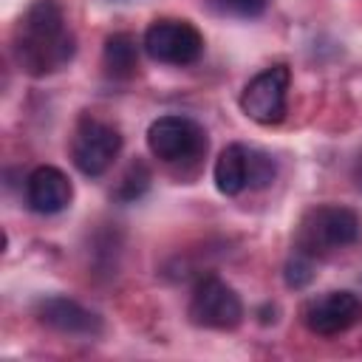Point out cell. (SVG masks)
I'll return each mask as SVG.
<instances>
[{
	"instance_id": "1",
	"label": "cell",
	"mask_w": 362,
	"mask_h": 362,
	"mask_svg": "<svg viewBox=\"0 0 362 362\" xmlns=\"http://www.w3.org/2000/svg\"><path fill=\"white\" fill-rule=\"evenodd\" d=\"M11 54L23 74L48 76L62 71L76 54V37L57 0H34L11 31Z\"/></svg>"
},
{
	"instance_id": "2",
	"label": "cell",
	"mask_w": 362,
	"mask_h": 362,
	"mask_svg": "<svg viewBox=\"0 0 362 362\" xmlns=\"http://www.w3.org/2000/svg\"><path fill=\"white\" fill-rule=\"evenodd\" d=\"M362 238V221L354 209L339 204H322L303 215L294 238V249L308 257H325L342 252Z\"/></svg>"
},
{
	"instance_id": "3",
	"label": "cell",
	"mask_w": 362,
	"mask_h": 362,
	"mask_svg": "<svg viewBox=\"0 0 362 362\" xmlns=\"http://www.w3.org/2000/svg\"><path fill=\"white\" fill-rule=\"evenodd\" d=\"M119 153H122V133L116 124L96 116H82L76 122L71 139V161L82 175L88 178L105 175Z\"/></svg>"
},
{
	"instance_id": "4",
	"label": "cell",
	"mask_w": 362,
	"mask_h": 362,
	"mask_svg": "<svg viewBox=\"0 0 362 362\" xmlns=\"http://www.w3.org/2000/svg\"><path fill=\"white\" fill-rule=\"evenodd\" d=\"M187 317L198 328L232 331L243 322V303L229 283H223L215 274H206L195 283V288L189 294Z\"/></svg>"
},
{
	"instance_id": "5",
	"label": "cell",
	"mask_w": 362,
	"mask_h": 362,
	"mask_svg": "<svg viewBox=\"0 0 362 362\" xmlns=\"http://www.w3.org/2000/svg\"><path fill=\"white\" fill-rule=\"evenodd\" d=\"M147 147L164 164L195 161L206 153V130L189 116H158L147 127Z\"/></svg>"
},
{
	"instance_id": "6",
	"label": "cell",
	"mask_w": 362,
	"mask_h": 362,
	"mask_svg": "<svg viewBox=\"0 0 362 362\" xmlns=\"http://www.w3.org/2000/svg\"><path fill=\"white\" fill-rule=\"evenodd\" d=\"M288 85H291V71L288 65L277 62L255 74L243 90H240V110L257 122V124H280L288 110Z\"/></svg>"
},
{
	"instance_id": "7",
	"label": "cell",
	"mask_w": 362,
	"mask_h": 362,
	"mask_svg": "<svg viewBox=\"0 0 362 362\" xmlns=\"http://www.w3.org/2000/svg\"><path fill=\"white\" fill-rule=\"evenodd\" d=\"M141 45L150 59L164 65H192L204 54V37L189 20L161 17L153 20L141 37Z\"/></svg>"
},
{
	"instance_id": "8",
	"label": "cell",
	"mask_w": 362,
	"mask_h": 362,
	"mask_svg": "<svg viewBox=\"0 0 362 362\" xmlns=\"http://www.w3.org/2000/svg\"><path fill=\"white\" fill-rule=\"evenodd\" d=\"M303 325L317 334V337H337L351 331L354 325L362 322V300L348 291V288H337V291H325L320 297H311L303 311Z\"/></svg>"
},
{
	"instance_id": "9",
	"label": "cell",
	"mask_w": 362,
	"mask_h": 362,
	"mask_svg": "<svg viewBox=\"0 0 362 362\" xmlns=\"http://www.w3.org/2000/svg\"><path fill=\"white\" fill-rule=\"evenodd\" d=\"M34 317H37L40 325H45L48 331H57L62 337L93 339L105 331V322L93 308H88V305H82L71 297H62V294L37 300Z\"/></svg>"
},
{
	"instance_id": "10",
	"label": "cell",
	"mask_w": 362,
	"mask_h": 362,
	"mask_svg": "<svg viewBox=\"0 0 362 362\" xmlns=\"http://www.w3.org/2000/svg\"><path fill=\"white\" fill-rule=\"evenodd\" d=\"M74 198V184L71 178L54 167V164H40L28 173L25 178V204L37 215H57L71 206Z\"/></svg>"
},
{
	"instance_id": "11",
	"label": "cell",
	"mask_w": 362,
	"mask_h": 362,
	"mask_svg": "<svg viewBox=\"0 0 362 362\" xmlns=\"http://www.w3.org/2000/svg\"><path fill=\"white\" fill-rule=\"evenodd\" d=\"M212 178L221 195L235 198L249 189V147L246 144H226L212 167Z\"/></svg>"
},
{
	"instance_id": "12",
	"label": "cell",
	"mask_w": 362,
	"mask_h": 362,
	"mask_svg": "<svg viewBox=\"0 0 362 362\" xmlns=\"http://www.w3.org/2000/svg\"><path fill=\"white\" fill-rule=\"evenodd\" d=\"M102 65L110 79H133L139 74V42L130 31H113L102 45Z\"/></svg>"
},
{
	"instance_id": "13",
	"label": "cell",
	"mask_w": 362,
	"mask_h": 362,
	"mask_svg": "<svg viewBox=\"0 0 362 362\" xmlns=\"http://www.w3.org/2000/svg\"><path fill=\"white\" fill-rule=\"evenodd\" d=\"M147 187H150V167H147L144 161H133V164L124 170L122 181L116 184L113 198L122 201V204H130V201H139V198L147 192Z\"/></svg>"
},
{
	"instance_id": "14",
	"label": "cell",
	"mask_w": 362,
	"mask_h": 362,
	"mask_svg": "<svg viewBox=\"0 0 362 362\" xmlns=\"http://www.w3.org/2000/svg\"><path fill=\"white\" fill-rule=\"evenodd\" d=\"M277 178V164L266 150L249 147V189H266Z\"/></svg>"
},
{
	"instance_id": "15",
	"label": "cell",
	"mask_w": 362,
	"mask_h": 362,
	"mask_svg": "<svg viewBox=\"0 0 362 362\" xmlns=\"http://www.w3.org/2000/svg\"><path fill=\"white\" fill-rule=\"evenodd\" d=\"M283 280L288 288H305L314 280V257L294 249V255L288 257V263L283 269Z\"/></svg>"
},
{
	"instance_id": "16",
	"label": "cell",
	"mask_w": 362,
	"mask_h": 362,
	"mask_svg": "<svg viewBox=\"0 0 362 362\" xmlns=\"http://www.w3.org/2000/svg\"><path fill=\"white\" fill-rule=\"evenodd\" d=\"M209 6L218 11V14H226V17H238V20H255L266 11L269 0H209Z\"/></svg>"
},
{
	"instance_id": "17",
	"label": "cell",
	"mask_w": 362,
	"mask_h": 362,
	"mask_svg": "<svg viewBox=\"0 0 362 362\" xmlns=\"http://www.w3.org/2000/svg\"><path fill=\"white\" fill-rule=\"evenodd\" d=\"M351 178H354V184H356V189H362V150H359V156H356V161H354Z\"/></svg>"
}]
</instances>
